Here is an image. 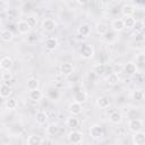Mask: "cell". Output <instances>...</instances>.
I'll use <instances>...</instances> for the list:
<instances>
[{
	"mask_svg": "<svg viewBox=\"0 0 145 145\" xmlns=\"http://www.w3.org/2000/svg\"><path fill=\"white\" fill-rule=\"evenodd\" d=\"M128 129L131 131V133H138V131H142L143 129V121L138 118H134V119H130L128 121Z\"/></svg>",
	"mask_w": 145,
	"mask_h": 145,
	"instance_id": "obj_1",
	"label": "cell"
},
{
	"mask_svg": "<svg viewBox=\"0 0 145 145\" xmlns=\"http://www.w3.org/2000/svg\"><path fill=\"white\" fill-rule=\"evenodd\" d=\"M42 28H43V31L51 33L57 28V23L52 18H44L42 20Z\"/></svg>",
	"mask_w": 145,
	"mask_h": 145,
	"instance_id": "obj_2",
	"label": "cell"
},
{
	"mask_svg": "<svg viewBox=\"0 0 145 145\" xmlns=\"http://www.w3.org/2000/svg\"><path fill=\"white\" fill-rule=\"evenodd\" d=\"M68 140L72 145H78L83 140V134L80 131H78V130H71L68 134Z\"/></svg>",
	"mask_w": 145,
	"mask_h": 145,
	"instance_id": "obj_3",
	"label": "cell"
},
{
	"mask_svg": "<svg viewBox=\"0 0 145 145\" xmlns=\"http://www.w3.org/2000/svg\"><path fill=\"white\" fill-rule=\"evenodd\" d=\"M79 53H80V56H82L84 59H91V58L94 56V48H93V45H91V44H84V45L80 48Z\"/></svg>",
	"mask_w": 145,
	"mask_h": 145,
	"instance_id": "obj_4",
	"label": "cell"
},
{
	"mask_svg": "<svg viewBox=\"0 0 145 145\" xmlns=\"http://www.w3.org/2000/svg\"><path fill=\"white\" fill-rule=\"evenodd\" d=\"M88 133L93 139H100L103 136V128L99 125H93V126H91Z\"/></svg>",
	"mask_w": 145,
	"mask_h": 145,
	"instance_id": "obj_5",
	"label": "cell"
},
{
	"mask_svg": "<svg viewBox=\"0 0 145 145\" xmlns=\"http://www.w3.org/2000/svg\"><path fill=\"white\" fill-rule=\"evenodd\" d=\"M11 67H12V59L9 56H5L0 59V68L1 69H3L5 71H9Z\"/></svg>",
	"mask_w": 145,
	"mask_h": 145,
	"instance_id": "obj_6",
	"label": "cell"
},
{
	"mask_svg": "<svg viewBox=\"0 0 145 145\" xmlns=\"http://www.w3.org/2000/svg\"><path fill=\"white\" fill-rule=\"evenodd\" d=\"M31 29H32V27L27 23V20H19L17 23V31L20 34H27V33L31 32Z\"/></svg>",
	"mask_w": 145,
	"mask_h": 145,
	"instance_id": "obj_7",
	"label": "cell"
},
{
	"mask_svg": "<svg viewBox=\"0 0 145 145\" xmlns=\"http://www.w3.org/2000/svg\"><path fill=\"white\" fill-rule=\"evenodd\" d=\"M131 142L134 145H145V134L143 131L135 133L131 137Z\"/></svg>",
	"mask_w": 145,
	"mask_h": 145,
	"instance_id": "obj_8",
	"label": "cell"
},
{
	"mask_svg": "<svg viewBox=\"0 0 145 145\" xmlns=\"http://www.w3.org/2000/svg\"><path fill=\"white\" fill-rule=\"evenodd\" d=\"M111 28L113 32H121L125 29V25H123V20L122 18H116L111 22Z\"/></svg>",
	"mask_w": 145,
	"mask_h": 145,
	"instance_id": "obj_9",
	"label": "cell"
},
{
	"mask_svg": "<svg viewBox=\"0 0 145 145\" xmlns=\"http://www.w3.org/2000/svg\"><path fill=\"white\" fill-rule=\"evenodd\" d=\"M123 71H125L127 75H130V76H133V75L137 74V71H138V68L136 67L135 62H131V61H129V62L125 63V66H123Z\"/></svg>",
	"mask_w": 145,
	"mask_h": 145,
	"instance_id": "obj_10",
	"label": "cell"
},
{
	"mask_svg": "<svg viewBox=\"0 0 145 145\" xmlns=\"http://www.w3.org/2000/svg\"><path fill=\"white\" fill-rule=\"evenodd\" d=\"M44 45H45V49H46V50L53 51V50H56V49L58 48L59 42H58V40H57L56 37H49V39L45 40Z\"/></svg>",
	"mask_w": 145,
	"mask_h": 145,
	"instance_id": "obj_11",
	"label": "cell"
},
{
	"mask_svg": "<svg viewBox=\"0 0 145 145\" xmlns=\"http://www.w3.org/2000/svg\"><path fill=\"white\" fill-rule=\"evenodd\" d=\"M60 71H61V74L65 75V76L71 75V74L74 72V66H72V63H70V62H63V63H61V66H60Z\"/></svg>",
	"mask_w": 145,
	"mask_h": 145,
	"instance_id": "obj_12",
	"label": "cell"
},
{
	"mask_svg": "<svg viewBox=\"0 0 145 145\" xmlns=\"http://www.w3.org/2000/svg\"><path fill=\"white\" fill-rule=\"evenodd\" d=\"M72 99H74V102L79 103V104H83L87 100V94L84 91H77V92H75Z\"/></svg>",
	"mask_w": 145,
	"mask_h": 145,
	"instance_id": "obj_13",
	"label": "cell"
},
{
	"mask_svg": "<svg viewBox=\"0 0 145 145\" xmlns=\"http://www.w3.org/2000/svg\"><path fill=\"white\" fill-rule=\"evenodd\" d=\"M134 12H135V8L130 3H125L122 6V8H121V14L125 17H130V16H133Z\"/></svg>",
	"mask_w": 145,
	"mask_h": 145,
	"instance_id": "obj_14",
	"label": "cell"
},
{
	"mask_svg": "<svg viewBox=\"0 0 145 145\" xmlns=\"http://www.w3.org/2000/svg\"><path fill=\"white\" fill-rule=\"evenodd\" d=\"M77 32H78L79 35H82L84 37H87V36H89L92 29H91V26L88 24H82V25H79Z\"/></svg>",
	"mask_w": 145,
	"mask_h": 145,
	"instance_id": "obj_15",
	"label": "cell"
},
{
	"mask_svg": "<svg viewBox=\"0 0 145 145\" xmlns=\"http://www.w3.org/2000/svg\"><path fill=\"white\" fill-rule=\"evenodd\" d=\"M106 83L111 86H116L120 83V76L116 72H111L108 77H106Z\"/></svg>",
	"mask_w": 145,
	"mask_h": 145,
	"instance_id": "obj_16",
	"label": "cell"
},
{
	"mask_svg": "<svg viewBox=\"0 0 145 145\" xmlns=\"http://www.w3.org/2000/svg\"><path fill=\"white\" fill-rule=\"evenodd\" d=\"M68 110L71 113V116H77L82 112V104L76 103V102H71L68 106Z\"/></svg>",
	"mask_w": 145,
	"mask_h": 145,
	"instance_id": "obj_17",
	"label": "cell"
},
{
	"mask_svg": "<svg viewBox=\"0 0 145 145\" xmlns=\"http://www.w3.org/2000/svg\"><path fill=\"white\" fill-rule=\"evenodd\" d=\"M12 37H14V34H12V32H11L10 29L5 28V29H1V31H0V39H1L2 41L9 42V41L12 40Z\"/></svg>",
	"mask_w": 145,
	"mask_h": 145,
	"instance_id": "obj_18",
	"label": "cell"
},
{
	"mask_svg": "<svg viewBox=\"0 0 145 145\" xmlns=\"http://www.w3.org/2000/svg\"><path fill=\"white\" fill-rule=\"evenodd\" d=\"M35 121L39 125H44L48 121V114L43 111H37L35 113Z\"/></svg>",
	"mask_w": 145,
	"mask_h": 145,
	"instance_id": "obj_19",
	"label": "cell"
},
{
	"mask_svg": "<svg viewBox=\"0 0 145 145\" xmlns=\"http://www.w3.org/2000/svg\"><path fill=\"white\" fill-rule=\"evenodd\" d=\"M96 104L100 109H106L110 105V100L108 96H100L96 100Z\"/></svg>",
	"mask_w": 145,
	"mask_h": 145,
	"instance_id": "obj_20",
	"label": "cell"
},
{
	"mask_svg": "<svg viewBox=\"0 0 145 145\" xmlns=\"http://www.w3.org/2000/svg\"><path fill=\"white\" fill-rule=\"evenodd\" d=\"M27 145H41V143H42V138H41V136H39V135H31V136H28V138H27Z\"/></svg>",
	"mask_w": 145,
	"mask_h": 145,
	"instance_id": "obj_21",
	"label": "cell"
},
{
	"mask_svg": "<svg viewBox=\"0 0 145 145\" xmlns=\"http://www.w3.org/2000/svg\"><path fill=\"white\" fill-rule=\"evenodd\" d=\"M95 31H96V33H97L99 35H104V34L109 31V27H108L106 24L100 22V23H97V24L95 25Z\"/></svg>",
	"mask_w": 145,
	"mask_h": 145,
	"instance_id": "obj_22",
	"label": "cell"
},
{
	"mask_svg": "<svg viewBox=\"0 0 145 145\" xmlns=\"http://www.w3.org/2000/svg\"><path fill=\"white\" fill-rule=\"evenodd\" d=\"M39 85H40V82H39L36 78H29V79H27L26 87H27L28 91L37 89V88H39Z\"/></svg>",
	"mask_w": 145,
	"mask_h": 145,
	"instance_id": "obj_23",
	"label": "cell"
},
{
	"mask_svg": "<svg viewBox=\"0 0 145 145\" xmlns=\"http://www.w3.org/2000/svg\"><path fill=\"white\" fill-rule=\"evenodd\" d=\"M43 97V93L42 91H40L39 88L37 89H34V91H29V99L34 102H37L40 101L41 99Z\"/></svg>",
	"mask_w": 145,
	"mask_h": 145,
	"instance_id": "obj_24",
	"label": "cell"
},
{
	"mask_svg": "<svg viewBox=\"0 0 145 145\" xmlns=\"http://www.w3.org/2000/svg\"><path fill=\"white\" fill-rule=\"evenodd\" d=\"M110 121L112 122V123H114V125H118V123H120L121 121H122V114L119 112V111H114V112H112L111 114H110Z\"/></svg>",
	"mask_w": 145,
	"mask_h": 145,
	"instance_id": "obj_25",
	"label": "cell"
},
{
	"mask_svg": "<svg viewBox=\"0 0 145 145\" xmlns=\"http://www.w3.org/2000/svg\"><path fill=\"white\" fill-rule=\"evenodd\" d=\"M93 72L96 75V76H102L104 72H105V66L103 63H96L93 66Z\"/></svg>",
	"mask_w": 145,
	"mask_h": 145,
	"instance_id": "obj_26",
	"label": "cell"
},
{
	"mask_svg": "<svg viewBox=\"0 0 145 145\" xmlns=\"http://www.w3.org/2000/svg\"><path fill=\"white\" fill-rule=\"evenodd\" d=\"M11 92L12 91H11V88H10L9 85L3 84V85L0 86V96L1 97H9L10 94H11Z\"/></svg>",
	"mask_w": 145,
	"mask_h": 145,
	"instance_id": "obj_27",
	"label": "cell"
},
{
	"mask_svg": "<svg viewBox=\"0 0 145 145\" xmlns=\"http://www.w3.org/2000/svg\"><path fill=\"white\" fill-rule=\"evenodd\" d=\"M122 20H123L125 28H127V29H133L134 24H135V20H136L133 16H130V17H125Z\"/></svg>",
	"mask_w": 145,
	"mask_h": 145,
	"instance_id": "obj_28",
	"label": "cell"
},
{
	"mask_svg": "<svg viewBox=\"0 0 145 145\" xmlns=\"http://www.w3.org/2000/svg\"><path fill=\"white\" fill-rule=\"evenodd\" d=\"M59 130H60V128H59V126L57 123H51V125H49L46 127V133L49 135H52V136L57 135L59 133Z\"/></svg>",
	"mask_w": 145,
	"mask_h": 145,
	"instance_id": "obj_29",
	"label": "cell"
},
{
	"mask_svg": "<svg viewBox=\"0 0 145 145\" xmlns=\"http://www.w3.org/2000/svg\"><path fill=\"white\" fill-rule=\"evenodd\" d=\"M133 29L135 31V33H142L144 29V22L142 19H136Z\"/></svg>",
	"mask_w": 145,
	"mask_h": 145,
	"instance_id": "obj_30",
	"label": "cell"
},
{
	"mask_svg": "<svg viewBox=\"0 0 145 145\" xmlns=\"http://www.w3.org/2000/svg\"><path fill=\"white\" fill-rule=\"evenodd\" d=\"M66 123H67V126L68 127H70V128H77L78 127V123H79V121H78V119L75 117V116H71L70 118H68L67 119V121H66Z\"/></svg>",
	"mask_w": 145,
	"mask_h": 145,
	"instance_id": "obj_31",
	"label": "cell"
},
{
	"mask_svg": "<svg viewBox=\"0 0 145 145\" xmlns=\"http://www.w3.org/2000/svg\"><path fill=\"white\" fill-rule=\"evenodd\" d=\"M135 61H136L135 65H136L137 68H138V67H143L144 63H145V56H144V53H138V54H136Z\"/></svg>",
	"mask_w": 145,
	"mask_h": 145,
	"instance_id": "obj_32",
	"label": "cell"
},
{
	"mask_svg": "<svg viewBox=\"0 0 145 145\" xmlns=\"http://www.w3.org/2000/svg\"><path fill=\"white\" fill-rule=\"evenodd\" d=\"M6 108L9 110H15L17 108V101L14 97H8V100H6Z\"/></svg>",
	"mask_w": 145,
	"mask_h": 145,
	"instance_id": "obj_33",
	"label": "cell"
},
{
	"mask_svg": "<svg viewBox=\"0 0 145 145\" xmlns=\"http://www.w3.org/2000/svg\"><path fill=\"white\" fill-rule=\"evenodd\" d=\"M1 79L6 85H8L9 82H12V74L10 71H5L1 75Z\"/></svg>",
	"mask_w": 145,
	"mask_h": 145,
	"instance_id": "obj_34",
	"label": "cell"
},
{
	"mask_svg": "<svg viewBox=\"0 0 145 145\" xmlns=\"http://www.w3.org/2000/svg\"><path fill=\"white\" fill-rule=\"evenodd\" d=\"M144 97V93L142 89H136L133 92V100L135 101H142Z\"/></svg>",
	"mask_w": 145,
	"mask_h": 145,
	"instance_id": "obj_35",
	"label": "cell"
},
{
	"mask_svg": "<svg viewBox=\"0 0 145 145\" xmlns=\"http://www.w3.org/2000/svg\"><path fill=\"white\" fill-rule=\"evenodd\" d=\"M0 22H1V18H0Z\"/></svg>",
	"mask_w": 145,
	"mask_h": 145,
	"instance_id": "obj_36",
	"label": "cell"
},
{
	"mask_svg": "<svg viewBox=\"0 0 145 145\" xmlns=\"http://www.w3.org/2000/svg\"><path fill=\"white\" fill-rule=\"evenodd\" d=\"M9 145H11V144H9Z\"/></svg>",
	"mask_w": 145,
	"mask_h": 145,
	"instance_id": "obj_37",
	"label": "cell"
}]
</instances>
